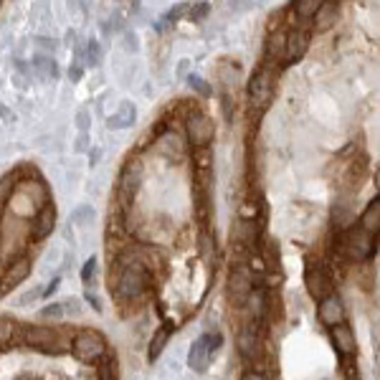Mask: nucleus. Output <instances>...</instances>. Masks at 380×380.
Returning <instances> with one entry per match:
<instances>
[{"label": "nucleus", "mask_w": 380, "mask_h": 380, "mask_svg": "<svg viewBox=\"0 0 380 380\" xmlns=\"http://www.w3.org/2000/svg\"><path fill=\"white\" fill-rule=\"evenodd\" d=\"M43 317H61V307L58 305L46 307V309H43Z\"/></svg>", "instance_id": "25"}, {"label": "nucleus", "mask_w": 380, "mask_h": 380, "mask_svg": "<svg viewBox=\"0 0 380 380\" xmlns=\"http://www.w3.org/2000/svg\"><path fill=\"white\" fill-rule=\"evenodd\" d=\"M241 380H269L266 375H261L259 370H248V372H244V378Z\"/></svg>", "instance_id": "24"}, {"label": "nucleus", "mask_w": 380, "mask_h": 380, "mask_svg": "<svg viewBox=\"0 0 380 380\" xmlns=\"http://www.w3.org/2000/svg\"><path fill=\"white\" fill-rule=\"evenodd\" d=\"M246 312L251 314V320L254 322H261L266 317V307H269V302H266V292L264 289H251V294H248L246 299Z\"/></svg>", "instance_id": "14"}, {"label": "nucleus", "mask_w": 380, "mask_h": 380, "mask_svg": "<svg viewBox=\"0 0 380 380\" xmlns=\"http://www.w3.org/2000/svg\"><path fill=\"white\" fill-rule=\"evenodd\" d=\"M170 340V330L167 327H163V330H157L155 332V337H152V342H150V353H147V357L155 363L157 360V355L165 350V342Z\"/></svg>", "instance_id": "18"}, {"label": "nucleus", "mask_w": 380, "mask_h": 380, "mask_svg": "<svg viewBox=\"0 0 380 380\" xmlns=\"http://www.w3.org/2000/svg\"><path fill=\"white\" fill-rule=\"evenodd\" d=\"M145 281H147V274H145V264L132 259L122 266V274H119V281H117L115 297H119L122 302H130V299H137L145 289Z\"/></svg>", "instance_id": "1"}, {"label": "nucleus", "mask_w": 380, "mask_h": 380, "mask_svg": "<svg viewBox=\"0 0 380 380\" xmlns=\"http://www.w3.org/2000/svg\"><path fill=\"white\" fill-rule=\"evenodd\" d=\"M284 51H287V34L279 31V34L269 36V43H266V58L269 61H284Z\"/></svg>", "instance_id": "16"}, {"label": "nucleus", "mask_w": 380, "mask_h": 380, "mask_svg": "<svg viewBox=\"0 0 380 380\" xmlns=\"http://www.w3.org/2000/svg\"><path fill=\"white\" fill-rule=\"evenodd\" d=\"M360 228H365L368 233H380V198H375L370 206L365 208L363 218H360Z\"/></svg>", "instance_id": "15"}, {"label": "nucleus", "mask_w": 380, "mask_h": 380, "mask_svg": "<svg viewBox=\"0 0 380 380\" xmlns=\"http://www.w3.org/2000/svg\"><path fill=\"white\" fill-rule=\"evenodd\" d=\"M71 345H74L71 347V350H74V357L84 365L102 363L104 355H107V342H104V337H102L99 332H94V330L79 332Z\"/></svg>", "instance_id": "2"}, {"label": "nucleus", "mask_w": 380, "mask_h": 380, "mask_svg": "<svg viewBox=\"0 0 380 380\" xmlns=\"http://www.w3.org/2000/svg\"><path fill=\"white\" fill-rule=\"evenodd\" d=\"M257 324L259 322H248L236 332V350L246 360H257L259 353H261V337H259Z\"/></svg>", "instance_id": "7"}, {"label": "nucleus", "mask_w": 380, "mask_h": 380, "mask_svg": "<svg viewBox=\"0 0 380 380\" xmlns=\"http://www.w3.org/2000/svg\"><path fill=\"white\" fill-rule=\"evenodd\" d=\"M94 264H97L94 259H91L89 264H86V269H84V279H89V276H91V269H94Z\"/></svg>", "instance_id": "27"}, {"label": "nucleus", "mask_w": 380, "mask_h": 380, "mask_svg": "<svg viewBox=\"0 0 380 380\" xmlns=\"http://www.w3.org/2000/svg\"><path fill=\"white\" fill-rule=\"evenodd\" d=\"M112 360H107V363H102V368H99V380H117V375H115V368H112Z\"/></svg>", "instance_id": "22"}, {"label": "nucleus", "mask_w": 380, "mask_h": 380, "mask_svg": "<svg viewBox=\"0 0 380 380\" xmlns=\"http://www.w3.org/2000/svg\"><path fill=\"white\" fill-rule=\"evenodd\" d=\"M335 16H337V8H335V3H330V0H324L322 8L314 13V23H317V28L320 31H324V28H330L332 23H335Z\"/></svg>", "instance_id": "17"}, {"label": "nucleus", "mask_w": 380, "mask_h": 380, "mask_svg": "<svg viewBox=\"0 0 380 380\" xmlns=\"http://www.w3.org/2000/svg\"><path fill=\"white\" fill-rule=\"evenodd\" d=\"M330 335H332V345L337 350L340 357H353L357 350V342H355V335L350 330V324L340 322L335 327H330Z\"/></svg>", "instance_id": "10"}, {"label": "nucleus", "mask_w": 380, "mask_h": 380, "mask_svg": "<svg viewBox=\"0 0 380 380\" xmlns=\"http://www.w3.org/2000/svg\"><path fill=\"white\" fill-rule=\"evenodd\" d=\"M221 347V335H213V332H206L200 340H195V345L190 347V355H188V365L195 372L208 370L211 365V357L213 353Z\"/></svg>", "instance_id": "5"}, {"label": "nucleus", "mask_w": 380, "mask_h": 380, "mask_svg": "<svg viewBox=\"0 0 380 380\" xmlns=\"http://www.w3.org/2000/svg\"><path fill=\"white\" fill-rule=\"evenodd\" d=\"M342 248H345V254L353 261H368L372 257V251H375V241H372V233H368L365 228H350L345 233V239H342Z\"/></svg>", "instance_id": "4"}, {"label": "nucleus", "mask_w": 380, "mask_h": 380, "mask_svg": "<svg viewBox=\"0 0 380 380\" xmlns=\"http://www.w3.org/2000/svg\"><path fill=\"white\" fill-rule=\"evenodd\" d=\"M18 337L23 340L25 345L38 347V350H46V353H61V335L51 327H34V324H25L21 327V335Z\"/></svg>", "instance_id": "6"}, {"label": "nucleus", "mask_w": 380, "mask_h": 380, "mask_svg": "<svg viewBox=\"0 0 380 380\" xmlns=\"http://www.w3.org/2000/svg\"><path fill=\"white\" fill-rule=\"evenodd\" d=\"M274 61L266 58L264 67L257 69V74L251 76L248 82V99H251V107L257 109H266L269 102H272V94H274Z\"/></svg>", "instance_id": "3"}, {"label": "nucleus", "mask_w": 380, "mask_h": 380, "mask_svg": "<svg viewBox=\"0 0 380 380\" xmlns=\"http://www.w3.org/2000/svg\"><path fill=\"white\" fill-rule=\"evenodd\" d=\"M305 284H307V292H309L317 302H322L324 297H330L332 294V279L322 272V269H317V266H309V269H307Z\"/></svg>", "instance_id": "8"}, {"label": "nucleus", "mask_w": 380, "mask_h": 380, "mask_svg": "<svg viewBox=\"0 0 380 380\" xmlns=\"http://www.w3.org/2000/svg\"><path fill=\"white\" fill-rule=\"evenodd\" d=\"M188 134H190V140H193V145H198V147H206L208 142L213 140V122H211L208 117H203V115L190 117Z\"/></svg>", "instance_id": "13"}, {"label": "nucleus", "mask_w": 380, "mask_h": 380, "mask_svg": "<svg viewBox=\"0 0 380 380\" xmlns=\"http://www.w3.org/2000/svg\"><path fill=\"white\" fill-rule=\"evenodd\" d=\"M350 380H357V378H350Z\"/></svg>", "instance_id": "28"}, {"label": "nucleus", "mask_w": 380, "mask_h": 380, "mask_svg": "<svg viewBox=\"0 0 380 380\" xmlns=\"http://www.w3.org/2000/svg\"><path fill=\"white\" fill-rule=\"evenodd\" d=\"M266 264H264V259L261 257H251V272H264Z\"/></svg>", "instance_id": "23"}, {"label": "nucleus", "mask_w": 380, "mask_h": 380, "mask_svg": "<svg viewBox=\"0 0 380 380\" xmlns=\"http://www.w3.org/2000/svg\"><path fill=\"white\" fill-rule=\"evenodd\" d=\"M307 46H309V36L305 28H294L287 34V51H284V64H294L305 56Z\"/></svg>", "instance_id": "12"}, {"label": "nucleus", "mask_w": 380, "mask_h": 380, "mask_svg": "<svg viewBox=\"0 0 380 380\" xmlns=\"http://www.w3.org/2000/svg\"><path fill=\"white\" fill-rule=\"evenodd\" d=\"M190 82H193V86H195V89H200L203 94H208V89L203 86V79H190Z\"/></svg>", "instance_id": "26"}, {"label": "nucleus", "mask_w": 380, "mask_h": 380, "mask_svg": "<svg viewBox=\"0 0 380 380\" xmlns=\"http://www.w3.org/2000/svg\"><path fill=\"white\" fill-rule=\"evenodd\" d=\"M324 0H297V13L302 18H312L317 10L322 8Z\"/></svg>", "instance_id": "19"}, {"label": "nucleus", "mask_w": 380, "mask_h": 380, "mask_svg": "<svg viewBox=\"0 0 380 380\" xmlns=\"http://www.w3.org/2000/svg\"><path fill=\"white\" fill-rule=\"evenodd\" d=\"M28 274V264H21L18 269H10V274H8V279H5V287H13L16 281H21Z\"/></svg>", "instance_id": "20"}, {"label": "nucleus", "mask_w": 380, "mask_h": 380, "mask_svg": "<svg viewBox=\"0 0 380 380\" xmlns=\"http://www.w3.org/2000/svg\"><path fill=\"white\" fill-rule=\"evenodd\" d=\"M251 279H248V274L244 269H233L231 276H228V297L231 302L236 305H246L248 294H251Z\"/></svg>", "instance_id": "11"}, {"label": "nucleus", "mask_w": 380, "mask_h": 380, "mask_svg": "<svg viewBox=\"0 0 380 380\" xmlns=\"http://www.w3.org/2000/svg\"><path fill=\"white\" fill-rule=\"evenodd\" d=\"M13 337H16V324L0 322V345H3V342H10Z\"/></svg>", "instance_id": "21"}, {"label": "nucleus", "mask_w": 380, "mask_h": 380, "mask_svg": "<svg viewBox=\"0 0 380 380\" xmlns=\"http://www.w3.org/2000/svg\"><path fill=\"white\" fill-rule=\"evenodd\" d=\"M317 314H320V322L327 324V327H335V324L345 322V305L337 294H330L324 297L317 307Z\"/></svg>", "instance_id": "9"}]
</instances>
